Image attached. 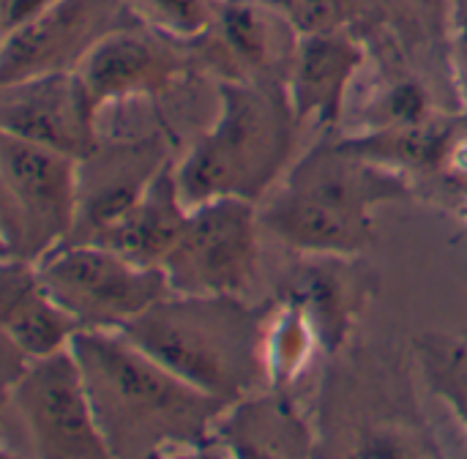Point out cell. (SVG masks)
Returning a JSON list of instances; mask_svg holds the SVG:
<instances>
[{"label":"cell","instance_id":"obj_1","mask_svg":"<svg viewBox=\"0 0 467 459\" xmlns=\"http://www.w3.org/2000/svg\"><path fill=\"white\" fill-rule=\"evenodd\" d=\"M71 350L109 457L205 454L213 446L227 405L170 372L120 329H79Z\"/></svg>","mask_w":467,"mask_h":459},{"label":"cell","instance_id":"obj_2","mask_svg":"<svg viewBox=\"0 0 467 459\" xmlns=\"http://www.w3.org/2000/svg\"><path fill=\"white\" fill-rule=\"evenodd\" d=\"M413 197L408 178L326 134L260 203V224L293 255L356 257L375 244V214Z\"/></svg>","mask_w":467,"mask_h":459},{"label":"cell","instance_id":"obj_3","mask_svg":"<svg viewBox=\"0 0 467 459\" xmlns=\"http://www.w3.org/2000/svg\"><path fill=\"white\" fill-rule=\"evenodd\" d=\"M265 326L268 301L170 293L120 331L194 389L233 405L268 386Z\"/></svg>","mask_w":467,"mask_h":459},{"label":"cell","instance_id":"obj_4","mask_svg":"<svg viewBox=\"0 0 467 459\" xmlns=\"http://www.w3.org/2000/svg\"><path fill=\"white\" fill-rule=\"evenodd\" d=\"M219 112L175 164L189 208L213 197L260 203L293 164L301 120L282 82L216 79Z\"/></svg>","mask_w":467,"mask_h":459},{"label":"cell","instance_id":"obj_5","mask_svg":"<svg viewBox=\"0 0 467 459\" xmlns=\"http://www.w3.org/2000/svg\"><path fill=\"white\" fill-rule=\"evenodd\" d=\"M315 457H441L443 449L400 356L345 348L328 359L317 400Z\"/></svg>","mask_w":467,"mask_h":459},{"label":"cell","instance_id":"obj_6","mask_svg":"<svg viewBox=\"0 0 467 459\" xmlns=\"http://www.w3.org/2000/svg\"><path fill=\"white\" fill-rule=\"evenodd\" d=\"M77 162L0 131L3 260L38 263L68 241L77 219Z\"/></svg>","mask_w":467,"mask_h":459},{"label":"cell","instance_id":"obj_7","mask_svg":"<svg viewBox=\"0 0 467 459\" xmlns=\"http://www.w3.org/2000/svg\"><path fill=\"white\" fill-rule=\"evenodd\" d=\"M3 427H14L33 457H109L71 348L30 361L14 383L3 386Z\"/></svg>","mask_w":467,"mask_h":459},{"label":"cell","instance_id":"obj_8","mask_svg":"<svg viewBox=\"0 0 467 459\" xmlns=\"http://www.w3.org/2000/svg\"><path fill=\"white\" fill-rule=\"evenodd\" d=\"M36 266L47 293L82 329H123L172 293L164 268L131 263L101 244H63Z\"/></svg>","mask_w":467,"mask_h":459},{"label":"cell","instance_id":"obj_9","mask_svg":"<svg viewBox=\"0 0 467 459\" xmlns=\"http://www.w3.org/2000/svg\"><path fill=\"white\" fill-rule=\"evenodd\" d=\"M260 203L213 197L189 208L183 233L161 263L183 296H244L260 266Z\"/></svg>","mask_w":467,"mask_h":459},{"label":"cell","instance_id":"obj_10","mask_svg":"<svg viewBox=\"0 0 467 459\" xmlns=\"http://www.w3.org/2000/svg\"><path fill=\"white\" fill-rule=\"evenodd\" d=\"M137 22L126 0H57L3 36L0 85L36 74L77 71L107 36Z\"/></svg>","mask_w":467,"mask_h":459},{"label":"cell","instance_id":"obj_11","mask_svg":"<svg viewBox=\"0 0 467 459\" xmlns=\"http://www.w3.org/2000/svg\"><path fill=\"white\" fill-rule=\"evenodd\" d=\"M202 71L194 41L150 25H129L107 36L77 68L96 107L123 99H161Z\"/></svg>","mask_w":467,"mask_h":459},{"label":"cell","instance_id":"obj_12","mask_svg":"<svg viewBox=\"0 0 467 459\" xmlns=\"http://www.w3.org/2000/svg\"><path fill=\"white\" fill-rule=\"evenodd\" d=\"M298 41L301 33L268 0H219L194 49L202 71L216 79L287 85Z\"/></svg>","mask_w":467,"mask_h":459},{"label":"cell","instance_id":"obj_13","mask_svg":"<svg viewBox=\"0 0 467 459\" xmlns=\"http://www.w3.org/2000/svg\"><path fill=\"white\" fill-rule=\"evenodd\" d=\"M167 162L172 156L161 131L99 140L77 162V219L66 244H93L145 194Z\"/></svg>","mask_w":467,"mask_h":459},{"label":"cell","instance_id":"obj_14","mask_svg":"<svg viewBox=\"0 0 467 459\" xmlns=\"http://www.w3.org/2000/svg\"><path fill=\"white\" fill-rule=\"evenodd\" d=\"M96 123L99 107L77 71L0 85V131L5 134L82 159L101 140Z\"/></svg>","mask_w":467,"mask_h":459},{"label":"cell","instance_id":"obj_15","mask_svg":"<svg viewBox=\"0 0 467 459\" xmlns=\"http://www.w3.org/2000/svg\"><path fill=\"white\" fill-rule=\"evenodd\" d=\"M378 271L361 263L358 255H296L274 296L304 309L320 353L331 359L350 345V331L378 296Z\"/></svg>","mask_w":467,"mask_h":459},{"label":"cell","instance_id":"obj_16","mask_svg":"<svg viewBox=\"0 0 467 459\" xmlns=\"http://www.w3.org/2000/svg\"><path fill=\"white\" fill-rule=\"evenodd\" d=\"M364 66L367 41L356 27L301 36L287 77V93L301 126L315 120L326 134H337L348 96Z\"/></svg>","mask_w":467,"mask_h":459},{"label":"cell","instance_id":"obj_17","mask_svg":"<svg viewBox=\"0 0 467 459\" xmlns=\"http://www.w3.org/2000/svg\"><path fill=\"white\" fill-rule=\"evenodd\" d=\"M213 446L233 457H315L317 433L290 391L265 386L224 408L216 422Z\"/></svg>","mask_w":467,"mask_h":459},{"label":"cell","instance_id":"obj_18","mask_svg":"<svg viewBox=\"0 0 467 459\" xmlns=\"http://www.w3.org/2000/svg\"><path fill=\"white\" fill-rule=\"evenodd\" d=\"M79 329L47 293L36 263L0 260V339L36 361L71 348Z\"/></svg>","mask_w":467,"mask_h":459},{"label":"cell","instance_id":"obj_19","mask_svg":"<svg viewBox=\"0 0 467 459\" xmlns=\"http://www.w3.org/2000/svg\"><path fill=\"white\" fill-rule=\"evenodd\" d=\"M186 219H189V205L181 197L175 159H172L150 181L145 194L93 244L109 246L112 252L129 257L131 263L161 268V263L178 244Z\"/></svg>","mask_w":467,"mask_h":459},{"label":"cell","instance_id":"obj_20","mask_svg":"<svg viewBox=\"0 0 467 459\" xmlns=\"http://www.w3.org/2000/svg\"><path fill=\"white\" fill-rule=\"evenodd\" d=\"M462 134L460 110L438 112L435 118L416 126L397 129H375L337 137V142L364 159H372L397 172H438L451 156L457 140Z\"/></svg>","mask_w":467,"mask_h":459},{"label":"cell","instance_id":"obj_21","mask_svg":"<svg viewBox=\"0 0 467 459\" xmlns=\"http://www.w3.org/2000/svg\"><path fill=\"white\" fill-rule=\"evenodd\" d=\"M372 16L380 19L435 79L441 77L457 88L454 0H378Z\"/></svg>","mask_w":467,"mask_h":459},{"label":"cell","instance_id":"obj_22","mask_svg":"<svg viewBox=\"0 0 467 459\" xmlns=\"http://www.w3.org/2000/svg\"><path fill=\"white\" fill-rule=\"evenodd\" d=\"M413 361L427 389L467 433V331H424L413 339Z\"/></svg>","mask_w":467,"mask_h":459},{"label":"cell","instance_id":"obj_23","mask_svg":"<svg viewBox=\"0 0 467 459\" xmlns=\"http://www.w3.org/2000/svg\"><path fill=\"white\" fill-rule=\"evenodd\" d=\"M312 350H320V342L304 309L293 301L274 296L268 301V326H265L268 386L290 391L293 383L309 367Z\"/></svg>","mask_w":467,"mask_h":459},{"label":"cell","instance_id":"obj_24","mask_svg":"<svg viewBox=\"0 0 467 459\" xmlns=\"http://www.w3.org/2000/svg\"><path fill=\"white\" fill-rule=\"evenodd\" d=\"M268 3L276 5L301 36L358 27L378 11V0H268Z\"/></svg>","mask_w":467,"mask_h":459},{"label":"cell","instance_id":"obj_25","mask_svg":"<svg viewBox=\"0 0 467 459\" xmlns=\"http://www.w3.org/2000/svg\"><path fill=\"white\" fill-rule=\"evenodd\" d=\"M142 25L164 30L175 38H200L216 14L219 0H126Z\"/></svg>","mask_w":467,"mask_h":459},{"label":"cell","instance_id":"obj_26","mask_svg":"<svg viewBox=\"0 0 467 459\" xmlns=\"http://www.w3.org/2000/svg\"><path fill=\"white\" fill-rule=\"evenodd\" d=\"M57 0H0V30L3 36L14 33L25 22H30L36 14L49 8Z\"/></svg>","mask_w":467,"mask_h":459},{"label":"cell","instance_id":"obj_27","mask_svg":"<svg viewBox=\"0 0 467 459\" xmlns=\"http://www.w3.org/2000/svg\"><path fill=\"white\" fill-rule=\"evenodd\" d=\"M454 71L457 88L467 93V14H454Z\"/></svg>","mask_w":467,"mask_h":459},{"label":"cell","instance_id":"obj_28","mask_svg":"<svg viewBox=\"0 0 467 459\" xmlns=\"http://www.w3.org/2000/svg\"><path fill=\"white\" fill-rule=\"evenodd\" d=\"M454 14H467V0H454Z\"/></svg>","mask_w":467,"mask_h":459}]
</instances>
